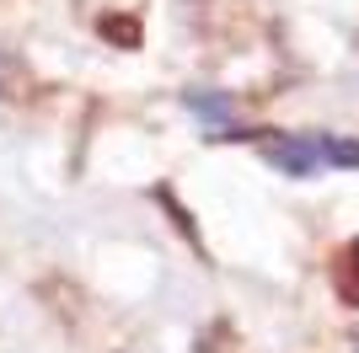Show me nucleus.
<instances>
[{"mask_svg":"<svg viewBox=\"0 0 359 353\" xmlns=\"http://www.w3.org/2000/svg\"><path fill=\"white\" fill-rule=\"evenodd\" d=\"M263 155L285 176H316V172H338V166H359V145L338 139V134H285V139H269Z\"/></svg>","mask_w":359,"mask_h":353,"instance_id":"1","label":"nucleus"}]
</instances>
